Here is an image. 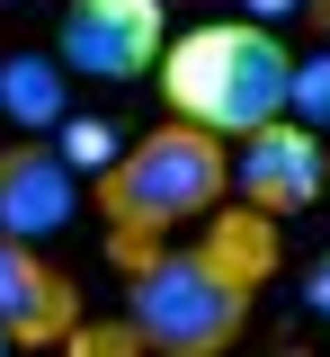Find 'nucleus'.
Returning <instances> with one entry per match:
<instances>
[{
    "instance_id": "f257e3e1",
    "label": "nucleus",
    "mask_w": 330,
    "mask_h": 357,
    "mask_svg": "<svg viewBox=\"0 0 330 357\" xmlns=\"http://www.w3.org/2000/svg\"><path fill=\"white\" fill-rule=\"evenodd\" d=\"M277 259H285L277 215L223 206V215H205L196 232H179L152 268L125 277V321L143 331L152 357H223L250 331V304L277 277Z\"/></svg>"
},
{
    "instance_id": "f03ea898",
    "label": "nucleus",
    "mask_w": 330,
    "mask_h": 357,
    "mask_svg": "<svg viewBox=\"0 0 330 357\" xmlns=\"http://www.w3.org/2000/svg\"><path fill=\"white\" fill-rule=\"evenodd\" d=\"M233 197V143L205 126H152L116 152V170L90 178V206L107 215V259L125 268H152L179 232H196L205 215H223Z\"/></svg>"
},
{
    "instance_id": "7ed1b4c3",
    "label": "nucleus",
    "mask_w": 330,
    "mask_h": 357,
    "mask_svg": "<svg viewBox=\"0 0 330 357\" xmlns=\"http://www.w3.org/2000/svg\"><path fill=\"white\" fill-rule=\"evenodd\" d=\"M152 81L179 126H205L223 143H250L277 116H294V54L259 18H196L188 36H170Z\"/></svg>"
},
{
    "instance_id": "20e7f679",
    "label": "nucleus",
    "mask_w": 330,
    "mask_h": 357,
    "mask_svg": "<svg viewBox=\"0 0 330 357\" xmlns=\"http://www.w3.org/2000/svg\"><path fill=\"white\" fill-rule=\"evenodd\" d=\"M54 54H63V72H81V81L125 89V81H143V72H161V54H170V9H161V0H63Z\"/></svg>"
},
{
    "instance_id": "39448f33",
    "label": "nucleus",
    "mask_w": 330,
    "mask_h": 357,
    "mask_svg": "<svg viewBox=\"0 0 330 357\" xmlns=\"http://www.w3.org/2000/svg\"><path fill=\"white\" fill-rule=\"evenodd\" d=\"M330 188V152H322V134L313 126H294V116H277L268 134H250L233 152V197L241 206H259V215H304L313 197Z\"/></svg>"
},
{
    "instance_id": "423d86ee",
    "label": "nucleus",
    "mask_w": 330,
    "mask_h": 357,
    "mask_svg": "<svg viewBox=\"0 0 330 357\" xmlns=\"http://www.w3.org/2000/svg\"><path fill=\"white\" fill-rule=\"evenodd\" d=\"M81 321H90V312H81V286H72L36 241H9V232H0V331H9L18 349H63Z\"/></svg>"
},
{
    "instance_id": "0eeeda50",
    "label": "nucleus",
    "mask_w": 330,
    "mask_h": 357,
    "mask_svg": "<svg viewBox=\"0 0 330 357\" xmlns=\"http://www.w3.org/2000/svg\"><path fill=\"white\" fill-rule=\"evenodd\" d=\"M81 215V170L54 143H0V232L45 250L63 223Z\"/></svg>"
},
{
    "instance_id": "6e6552de",
    "label": "nucleus",
    "mask_w": 330,
    "mask_h": 357,
    "mask_svg": "<svg viewBox=\"0 0 330 357\" xmlns=\"http://www.w3.org/2000/svg\"><path fill=\"white\" fill-rule=\"evenodd\" d=\"M72 72H63V54H0V116L18 134H63L72 116Z\"/></svg>"
},
{
    "instance_id": "1a4fd4ad",
    "label": "nucleus",
    "mask_w": 330,
    "mask_h": 357,
    "mask_svg": "<svg viewBox=\"0 0 330 357\" xmlns=\"http://www.w3.org/2000/svg\"><path fill=\"white\" fill-rule=\"evenodd\" d=\"M54 152H63L81 178H98V170H116V126H107V116H63Z\"/></svg>"
},
{
    "instance_id": "9d476101",
    "label": "nucleus",
    "mask_w": 330,
    "mask_h": 357,
    "mask_svg": "<svg viewBox=\"0 0 330 357\" xmlns=\"http://www.w3.org/2000/svg\"><path fill=\"white\" fill-rule=\"evenodd\" d=\"M63 357H152V349H143L134 321H81V331L63 340Z\"/></svg>"
},
{
    "instance_id": "9b49d317",
    "label": "nucleus",
    "mask_w": 330,
    "mask_h": 357,
    "mask_svg": "<svg viewBox=\"0 0 330 357\" xmlns=\"http://www.w3.org/2000/svg\"><path fill=\"white\" fill-rule=\"evenodd\" d=\"M294 126H330V54H313V63H294Z\"/></svg>"
},
{
    "instance_id": "f8f14e48",
    "label": "nucleus",
    "mask_w": 330,
    "mask_h": 357,
    "mask_svg": "<svg viewBox=\"0 0 330 357\" xmlns=\"http://www.w3.org/2000/svg\"><path fill=\"white\" fill-rule=\"evenodd\" d=\"M241 9H250L259 27H285V18H294V9H313V0H241Z\"/></svg>"
},
{
    "instance_id": "ddd939ff",
    "label": "nucleus",
    "mask_w": 330,
    "mask_h": 357,
    "mask_svg": "<svg viewBox=\"0 0 330 357\" xmlns=\"http://www.w3.org/2000/svg\"><path fill=\"white\" fill-rule=\"evenodd\" d=\"M313 312H330V268H322V277H313Z\"/></svg>"
},
{
    "instance_id": "4468645a",
    "label": "nucleus",
    "mask_w": 330,
    "mask_h": 357,
    "mask_svg": "<svg viewBox=\"0 0 330 357\" xmlns=\"http://www.w3.org/2000/svg\"><path fill=\"white\" fill-rule=\"evenodd\" d=\"M0 357H18V340H9V331H0Z\"/></svg>"
},
{
    "instance_id": "2eb2a0df",
    "label": "nucleus",
    "mask_w": 330,
    "mask_h": 357,
    "mask_svg": "<svg viewBox=\"0 0 330 357\" xmlns=\"http://www.w3.org/2000/svg\"><path fill=\"white\" fill-rule=\"evenodd\" d=\"M313 18H330V0H313Z\"/></svg>"
},
{
    "instance_id": "dca6fc26",
    "label": "nucleus",
    "mask_w": 330,
    "mask_h": 357,
    "mask_svg": "<svg viewBox=\"0 0 330 357\" xmlns=\"http://www.w3.org/2000/svg\"><path fill=\"white\" fill-rule=\"evenodd\" d=\"M0 9H27V0H0Z\"/></svg>"
},
{
    "instance_id": "f3484780",
    "label": "nucleus",
    "mask_w": 330,
    "mask_h": 357,
    "mask_svg": "<svg viewBox=\"0 0 330 357\" xmlns=\"http://www.w3.org/2000/svg\"><path fill=\"white\" fill-rule=\"evenodd\" d=\"M161 9H188V0H161Z\"/></svg>"
}]
</instances>
